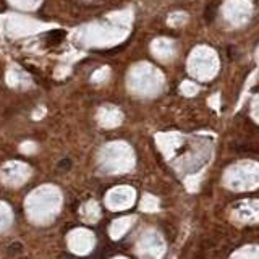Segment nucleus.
Wrapping results in <instances>:
<instances>
[{
    "label": "nucleus",
    "instance_id": "7ed1b4c3",
    "mask_svg": "<svg viewBox=\"0 0 259 259\" xmlns=\"http://www.w3.org/2000/svg\"><path fill=\"white\" fill-rule=\"evenodd\" d=\"M72 166H73L72 159L65 157V159H62V161L57 164V170H60V172H67V170L72 169Z\"/></svg>",
    "mask_w": 259,
    "mask_h": 259
},
{
    "label": "nucleus",
    "instance_id": "20e7f679",
    "mask_svg": "<svg viewBox=\"0 0 259 259\" xmlns=\"http://www.w3.org/2000/svg\"><path fill=\"white\" fill-rule=\"evenodd\" d=\"M214 10H217V5H216V3L211 5V7L208 8V11H206V18H208V21H211V20L214 18V15H216Z\"/></svg>",
    "mask_w": 259,
    "mask_h": 259
},
{
    "label": "nucleus",
    "instance_id": "f03ea898",
    "mask_svg": "<svg viewBox=\"0 0 259 259\" xmlns=\"http://www.w3.org/2000/svg\"><path fill=\"white\" fill-rule=\"evenodd\" d=\"M23 245L21 243H11L8 248H7V255L8 256H20L23 255Z\"/></svg>",
    "mask_w": 259,
    "mask_h": 259
},
{
    "label": "nucleus",
    "instance_id": "f257e3e1",
    "mask_svg": "<svg viewBox=\"0 0 259 259\" xmlns=\"http://www.w3.org/2000/svg\"><path fill=\"white\" fill-rule=\"evenodd\" d=\"M65 39V31H50L47 34V41L50 44H58Z\"/></svg>",
    "mask_w": 259,
    "mask_h": 259
}]
</instances>
